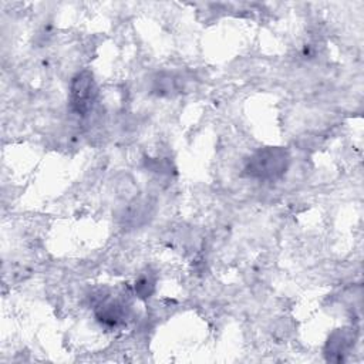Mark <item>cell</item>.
Here are the masks:
<instances>
[{
    "instance_id": "obj_2",
    "label": "cell",
    "mask_w": 364,
    "mask_h": 364,
    "mask_svg": "<svg viewBox=\"0 0 364 364\" xmlns=\"http://www.w3.org/2000/svg\"><path fill=\"white\" fill-rule=\"evenodd\" d=\"M98 95L94 75L88 70L77 73L70 82V108L77 115H87Z\"/></svg>"
},
{
    "instance_id": "obj_4",
    "label": "cell",
    "mask_w": 364,
    "mask_h": 364,
    "mask_svg": "<svg viewBox=\"0 0 364 364\" xmlns=\"http://www.w3.org/2000/svg\"><path fill=\"white\" fill-rule=\"evenodd\" d=\"M95 317L107 327H117L128 317V306L118 299H105L97 304Z\"/></svg>"
},
{
    "instance_id": "obj_3",
    "label": "cell",
    "mask_w": 364,
    "mask_h": 364,
    "mask_svg": "<svg viewBox=\"0 0 364 364\" xmlns=\"http://www.w3.org/2000/svg\"><path fill=\"white\" fill-rule=\"evenodd\" d=\"M355 341V331L353 328H337L334 330L324 346V355L328 361L340 363L344 361Z\"/></svg>"
},
{
    "instance_id": "obj_1",
    "label": "cell",
    "mask_w": 364,
    "mask_h": 364,
    "mask_svg": "<svg viewBox=\"0 0 364 364\" xmlns=\"http://www.w3.org/2000/svg\"><path fill=\"white\" fill-rule=\"evenodd\" d=\"M290 165V154L282 146H264L253 152L246 164V173L259 181H274L282 178Z\"/></svg>"
},
{
    "instance_id": "obj_5",
    "label": "cell",
    "mask_w": 364,
    "mask_h": 364,
    "mask_svg": "<svg viewBox=\"0 0 364 364\" xmlns=\"http://www.w3.org/2000/svg\"><path fill=\"white\" fill-rule=\"evenodd\" d=\"M155 290V280L149 274H142L135 282V293L139 299L149 297Z\"/></svg>"
}]
</instances>
